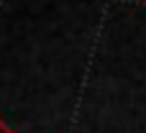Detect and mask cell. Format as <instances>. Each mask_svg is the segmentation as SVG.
<instances>
[{
  "label": "cell",
  "mask_w": 146,
  "mask_h": 133,
  "mask_svg": "<svg viewBox=\"0 0 146 133\" xmlns=\"http://www.w3.org/2000/svg\"><path fill=\"white\" fill-rule=\"evenodd\" d=\"M0 133H13L8 126H5V123H3V118H0Z\"/></svg>",
  "instance_id": "1"
},
{
  "label": "cell",
  "mask_w": 146,
  "mask_h": 133,
  "mask_svg": "<svg viewBox=\"0 0 146 133\" xmlns=\"http://www.w3.org/2000/svg\"><path fill=\"white\" fill-rule=\"evenodd\" d=\"M144 3H146V0H144Z\"/></svg>",
  "instance_id": "2"
}]
</instances>
